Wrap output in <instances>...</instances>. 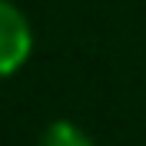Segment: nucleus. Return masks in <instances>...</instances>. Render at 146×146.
Segmentation results:
<instances>
[{"label": "nucleus", "instance_id": "f257e3e1", "mask_svg": "<svg viewBox=\"0 0 146 146\" xmlns=\"http://www.w3.org/2000/svg\"><path fill=\"white\" fill-rule=\"evenodd\" d=\"M33 56V23L13 0H0V80L27 66Z\"/></svg>", "mask_w": 146, "mask_h": 146}, {"label": "nucleus", "instance_id": "f03ea898", "mask_svg": "<svg viewBox=\"0 0 146 146\" xmlns=\"http://www.w3.org/2000/svg\"><path fill=\"white\" fill-rule=\"evenodd\" d=\"M36 146H96V143H93V136L80 123H73V119H53L43 129V136H40Z\"/></svg>", "mask_w": 146, "mask_h": 146}]
</instances>
